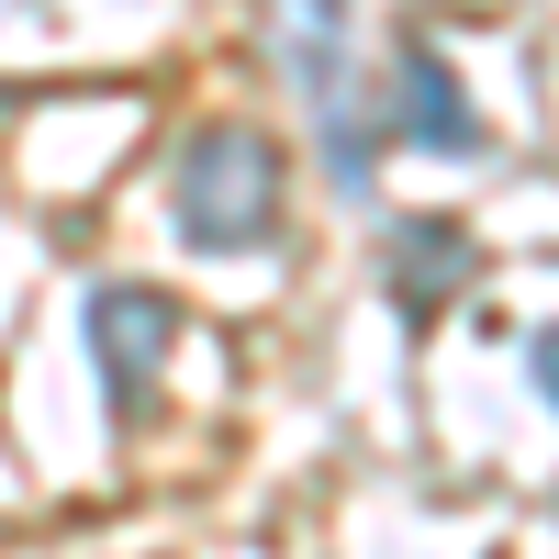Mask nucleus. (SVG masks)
<instances>
[{
    "label": "nucleus",
    "mask_w": 559,
    "mask_h": 559,
    "mask_svg": "<svg viewBox=\"0 0 559 559\" xmlns=\"http://www.w3.org/2000/svg\"><path fill=\"white\" fill-rule=\"evenodd\" d=\"M280 79L313 112L347 102V0H280Z\"/></svg>",
    "instance_id": "39448f33"
},
{
    "label": "nucleus",
    "mask_w": 559,
    "mask_h": 559,
    "mask_svg": "<svg viewBox=\"0 0 559 559\" xmlns=\"http://www.w3.org/2000/svg\"><path fill=\"white\" fill-rule=\"evenodd\" d=\"M79 324H90V369H102V414H112V426H146L157 369L179 347V302L157 292V280H102Z\"/></svg>",
    "instance_id": "f03ea898"
},
{
    "label": "nucleus",
    "mask_w": 559,
    "mask_h": 559,
    "mask_svg": "<svg viewBox=\"0 0 559 559\" xmlns=\"http://www.w3.org/2000/svg\"><path fill=\"white\" fill-rule=\"evenodd\" d=\"M168 213L191 258H258L280 247V213H292V168L258 123H191L168 157Z\"/></svg>",
    "instance_id": "f257e3e1"
},
{
    "label": "nucleus",
    "mask_w": 559,
    "mask_h": 559,
    "mask_svg": "<svg viewBox=\"0 0 559 559\" xmlns=\"http://www.w3.org/2000/svg\"><path fill=\"white\" fill-rule=\"evenodd\" d=\"M526 369H537V392H548V414H559V324H537V336H526Z\"/></svg>",
    "instance_id": "0eeeda50"
},
{
    "label": "nucleus",
    "mask_w": 559,
    "mask_h": 559,
    "mask_svg": "<svg viewBox=\"0 0 559 559\" xmlns=\"http://www.w3.org/2000/svg\"><path fill=\"white\" fill-rule=\"evenodd\" d=\"M471 269H481V247H471V224H459V213H403L392 247H381V280H392L403 324H437L459 292H471Z\"/></svg>",
    "instance_id": "20e7f679"
},
{
    "label": "nucleus",
    "mask_w": 559,
    "mask_h": 559,
    "mask_svg": "<svg viewBox=\"0 0 559 559\" xmlns=\"http://www.w3.org/2000/svg\"><path fill=\"white\" fill-rule=\"evenodd\" d=\"M381 134L392 146H426V157H481L492 134H481V102L459 90V57L414 23L392 45V68H381Z\"/></svg>",
    "instance_id": "7ed1b4c3"
},
{
    "label": "nucleus",
    "mask_w": 559,
    "mask_h": 559,
    "mask_svg": "<svg viewBox=\"0 0 559 559\" xmlns=\"http://www.w3.org/2000/svg\"><path fill=\"white\" fill-rule=\"evenodd\" d=\"M313 146H324V179H336L347 202H369V179H381V146H392V134H381V102H358V90H347L336 112H313Z\"/></svg>",
    "instance_id": "423d86ee"
}]
</instances>
